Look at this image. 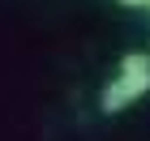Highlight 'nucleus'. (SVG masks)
Here are the masks:
<instances>
[{"instance_id":"nucleus-2","label":"nucleus","mask_w":150,"mask_h":141,"mask_svg":"<svg viewBox=\"0 0 150 141\" xmlns=\"http://www.w3.org/2000/svg\"><path fill=\"white\" fill-rule=\"evenodd\" d=\"M125 9H146V0H120Z\"/></svg>"},{"instance_id":"nucleus-3","label":"nucleus","mask_w":150,"mask_h":141,"mask_svg":"<svg viewBox=\"0 0 150 141\" xmlns=\"http://www.w3.org/2000/svg\"><path fill=\"white\" fill-rule=\"evenodd\" d=\"M146 13H150V0H146Z\"/></svg>"},{"instance_id":"nucleus-1","label":"nucleus","mask_w":150,"mask_h":141,"mask_svg":"<svg viewBox=\"0 0 150 141\" xmlns=\"http://www.w3.org/2000/svg\"><path fill=\"white\" fill-rule=\"evenodd\" d=\"M150 94V51H125L116 64V77L99 94V111L103 116H120L133 103H142Z\"/></svg>"}]
</instances>
